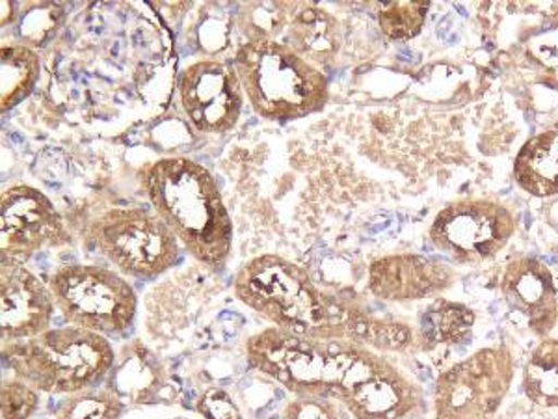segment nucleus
Instances as JSON below:
<instances>
[{
    "instance_id": "obj_1",
    "label": "nucleus",
    "mask_w": 558,
    "mask_h": 419,
    "mask_svg": "<svg viewBox=\"0 0 558 419\" xmlns=\"http://www.w3.org/2000/svg\"><path fill=\"white\" fill-rule=\"evenodd\" d=\"M246 356L294 397L339 400L355 419H400L417 405V387L360 342L300 337L270 326L247 337Z\"/></svg>"
},
{
    "instance_id": "obj_2",
    "label": "nucleus",
    "mask_w": 558,
    "mask_h": 419,
    "mask_svg": "<svg viewBox=\"0 0 558 419\" xmlns=\"http://www.w3.org/2000/svg\"><path fill=\"white\" fill-rule=\"evenodd\" d=\"M236 299L278 331L315 339L371 344L375 321L324 292L305 268L276 254L246 261L233 282Z\"/></svg>"
},
{
    "instance_id": "obj_3",
    "label": "nucleus",
    "mask_w": 558,
    "mask_h": 419,
    "mask_svg": "<svg viewBox=\"0 0 558 419\" xmlns=\"http://www.w3.org/2000/svg\"><path fill=\"white\" fill-rule=\"evenodd\" d=\"M142 183L155 213L194 260L222 267L233 248V224L209 170L186 157L147 165Z\"/></svg>"
},
{
    "instance_id": "obj_4",
    "label": "nucleus",
    "mask_w": 558,
    "mask_h": 419,
    "mask_svg": "<svg viewBox=\"0 0 558 419\" xmlns=\"http://www.w3.org/2000/svg\"><path fill=\"white\" fill-rule=\"evenodd\" d=\"M2 360L13 375L34 390L71 395L96 387L114 368L116 352L108 337L68 324L2 344Z\"/></svg>"
},
{
    "instance_id": "obj_5",
    "label": "nucleus",
    "mask_w": 558,
    "mask_h": 419,
    "mask_svg": "<svg viewBox=\"0 0 558 419\" xmlns=\"http://www.w3.org/2000/svg\"><path fill=\"white\" fill-rule=\"evenodd\" d=\"M236 76L255 112L267 120H299L328 103V81L286 44L252 38L236 51Z\"/></svg>"
},
{
    "instance_id": "obj_6",
    "label": "nucleus",
    "mask_w": 558,
    "mask_h": 419,
    "mask_svg": "<svg viewBox=\"0 0 558 419\" xmlns=\"http://www.w3.org/2000/svg\"><path fill=\"white\" fill-rule=\"evenodd\" d=\"M49 289L65 323L99 336H123L136 318V292L128 279L97 265H65L51 274Z\"/></svg>"
},
{
    "instance_id": "obj_7",
    "label": "nucleus",
    "mask_w": 558,
    "mask_h": 419,
    "mask_svg": "<svg viewBox=\"0 0 558 419\" xmlns=\"http://www.w3.org/2000/svg\"><path fill=\"white\" fill-rule=\"evenodd\" d=\"M88 239L118 271L153 279L172 271L181 258V242L157 213L114 207L88 224Z\"/></svg>"
},
{
    "instance_id": "obj_8",
    "label": "nucleus",
    "mask_w": 558,
    "mask_h": 419,
    "mask_svg": "<svg viewBox=\"0 0 558 419\" xmlns=\"http://www.w3.org/2000/svg\"><path fill=\"white\" fill-rule=\"evenodd\" d=\"M514 234V218L502 205L463 200L445 207L432 224L434 247L463 263L494 258Z\"/></svg>"
},
{
    "instance_id": "obj_9",
    "label": "nucleus",
    "mask_w": 558,
    "mask_h": 419,
    "mask_svg": "<svg viewBox=\"0 0 558 419\" xmlns=\"http://www.w3.org/2000/svg\"><path fill=\"white\" fill-rule=\"evenodd\" d=\"M70 241L51 197L31 184H13L0 196V254L25 261L47 247Z\"/></svg>"
},
{
    "instance_id": "obj_10",
    "label": "nucleus",
    "mask_w": 558,
    "mask_h": 419,
    "mask_svg": "<svg viewBox=\"0 0 558 419\" xmlns=\"http://www.w3.org/2000/svg\"><path fill=\"white\" fill-rule=\"evenodd\" d=\"M179 96L184 115L197 131L226 133L239 121L244 92L235 65L204 58L179 76Z\"/></svg>"
},
{
    "instance_id": "obj_11",
    "label": "nucleus",
    "mask_w": 558,
    "mask_h": 419,
    "mask_svg": "<svg viewBox=\"0 0 558 419\" xmlns=\"http://www.w3.org/2000/svg\"><path fill=\"white\" fill-rule=\"evenodd\" d=\"M510 382V362L483 350L439 379L438 419H486L499 407Z\"/></svg>"
},
{
    "instance_id": "obj_12",
    "label": "nucleus",
    "mask_w": 558,
    "mask_h": 419,
    "mask_svg": "<svg viewBox=\"0 0 558 419\" xmlns=\"http://www.w3.org/2000/svg\"><path fill=\"white\" fill-rule=\"evenodd\" d=\"M57 304L51 289L23 265L0 260V337L2 344L39 336L51 328Z\"/></svg>"
},
{
    "instance_id": "obj_13",
    "label": "nucleus",
    "mask_w": 558,
    "mask_h": 419,
    "mask_svg": "<svg viewBox=\"0 0 558 419\" xmlns=\"http://www.w3.org/2000/svg\"><path fill=\"white\" fill-rule=\"evenodd\" d=\"M449 273L436 261L418 255H389L368 268V289L381 300H415L449 284Z\"/></svg>"
},
{
    "instance_id": "obj_14",
    "label": "nucleus",
    "mask_w": 558,
    "mask_h": 419,
    "mask_svg": "<svg viewBox=\"0 0 558 419\" xmlns=\"http://www.w3.org/2000/svg\"><path fill=\"white\" fill-rule=\"evenodd\" d=\"M502 291L510 308L525 315L526 323L538 334L551 331L557 321V291L551 274L538 261L520 260L508 267Z\"/></svg>"
},
{
    "instance_id": "obj_15",
    "label": "nucleus",
    "mask_w": 558,
    "mask_h": 419,
    "mask_svg": "<svg viewBox=\"0 0 558 419\" xmlns=\"http://www.w3.org/2000/svg\"><path fill=\"white\" fill-rule=\"evenodd\" d=\"M286 45L312 65L328 64L341 47V28L323 8L302 7L289 21Z\"/></svg>"
},
{
    "instance_id": "obj_16",
    "label": "nucleus",
    "mask_w": 558,
    "mask_h": 419,
    "mask_svg": "<svg viewBox=\"0 0 558 419\" xmlns=\"http://www.w3.org/2000/svg\"><path fill=\"white\" fill-rule=\"evenodd\" d=\"M521 189L534 196L558 194V129L529 140L514 166Z\"/></svg>"
},
{
    "instance_id": "obj_17",
    "label": "nucleus",
    "mask_w": 558,
    "mask_h": 419,
    "mask_svg": "<svg viewBox=\"0 0 558 419\" xmlns=\"http://www.w3.org/2000/svg\"><path fill=\"white\" fill-rule=\"evenodd\" d=\"M38 52L26 45H4L0 49V107L20 105L38 83Z\"/></svg>"
},
{
    "instance_id": "obj_18",
    "label": "nucleus",
    "mask_w": 558,
    "mask_h": 419,
    "mask_svg": "<svg viewBox=\"0 0 558 419\" xmlns=\"http://www.w3.org/2000/svg\"><path fill=\"white\" fill-rule=\"evenodd\" d=\"M125 403L110 387H88L65 395L54 408L57 419H120Z\"/></svg>"
},
{
    "instance_id": "obj_19",
    "label": "nucleus",
    "mask_w": 558,
    "mask_h": 419,
    "mask_svg": "<svg viewBox=\"0 0 558 419\" xmlns=\"http://www.w3.org/2000/svg\"><path fill=\"white\" fill-rule=\"evenodd\" d=\"M529 397L544 405L558 407V342L539 345L525 371Z\"/></svg>"
},
{
    "instance_id": "obj_20",
    "label": "nucleus",
    "mask_w": 558,
    "mask_h": 419,
    "mask_svg": "<svg viewBox=\"0 0 558 419\" xmlns=\"http://www.w3.org/2000/svg\"><path fill=\"white\" fill-rule=\"evenodd\" d=\"M123 362L120 363V368L116 371L114 379H110V384L114 382V387H110L114 394L120 395L123 403H125V395L128 397H134V399H142V394L149 392L153 386H159L160 376L159 373H153V375H144V373H151L157 371V363L153 360H146L142 356V349H136V352H128L123 350Z\"/></svg>"
},
{
    "instance_id": "obj_21",
    "label": "nucleus",
    "mask_w": 558,
    "mask_h": 419,
    "mask_svg": "<svg viewBox=\"0 0 558 419\" xmlns=\"http://www.w3.org/2000/svg\"><path fill=\"white\" fill-rule=\"evenodd\" d=\"M426 12V2H386L378 12V21L387 38L400 41L421 33L425 25Z\"/></svg>"
},
{
    "instance_id": "obj_22",
    "label": "nucleus",
    "mask_w": 558,
    "mask_h": 419,
    "mask_svg": "<svg viewBox=\"0 0 558 419\" xmlns=\"http://www.w3.org/2000/svg\"><path fill=\"white\" fill-rule=\"evenodd\" d=\"M39 405V392L21 379H8L0 386L2 419H28Z\"/></svg>"
},
{
    "instance_id": "obj_23",
    "label": "nucleus",
    "mask_w": 558,
    "mask_h": 419,
    "mask_svg": "<svg viewBox=\"0 0 558 419\" xmlns=\"http://www.w3.org/2000/svg\"><path fill=\"white\" fill-rule=\"evenodd\" d=\"M473 323V313L460 306H445L423 319V328L434 342H451L462 336Z\"/></svg>"
},
{
    "instance_id": "obj_24",
    "label": "nucleus",
    "mask_w": 558,
    "mask_h": 419,
    "mask_svg": "<svg viewBox=\"0 0 558 419\" xmlns=\"http://www.w3.org/2000/svg\"><path fill=\"white\" fill-rule=\"evenodd\" d=\"M197 412L205 419H242L235 400L222 387H207L197 399Z\"/></svg>"
},
{
    "instance_id": "obj_25",
    "label": "nucleus",
    "mask_w": 558,
    "mask_h": 419,
    "mask_svg": "<svg viewBox=\"0 0 558 419\" xmlns=\"http://www.w3.org/2000/svg\"><path fill=\"white\" fill-rule=\"evenodd\" d=\"M281 419H341L336 405L320 397H296L287 405Z\"/></svg>"
}]
</instances>
